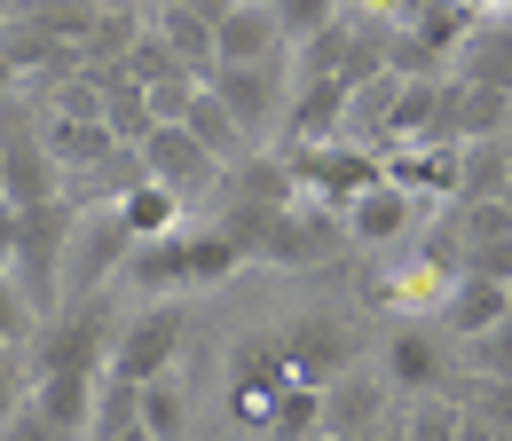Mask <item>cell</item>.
Listing matches in <instances>:
<instances>
[{
	"label": "cell",
	"mask_w": 512,
	"mask_h": 441,
	"mask_svg": "<svg viewBox=\"0 0 512 441\" xmlns=\"http://www.w3.org/2000/svg\"><path fill=\"white\" fill-rule=\"evenodd\" d=\"M119 221L134 229V245H158V237H182V229H190V205H182L174 189H158L150 174H142V182L119 197Z\"/></svg>",
	"instance_id": "19"
},
{
	"label": "cell",
	"mask_w": 512,
	"mask_h": 441,
	"mask_svg": "<svg viewBox=\"0 0 512 441\" xmlns=\"http://www.w3.org/2000/svg\"><path fill=\"white\" fill-rule=\"evenodd\" d=\"M505 315H512V292H505V284H481V276H457V284H449V300H442V315H434V323H442L449 339L465 347V339H481V331H497Z\"/></svg>",
	"instance_id": "17"
},
{
	"label": "cell",
	"mask_w": 512,
	"mask_h": 441,
	"mask_svg": "<svg viewBox=\"0 0 512 441\" xmlns=\"http://www.w3.org/2000/svg\"><path fill=\"white\" fill-rule=\"evenodd\" d=\"M505 150H512V126H505Z\"/></svg>",
	"instance_id": "36"
},
{
	"label": "cell",
	"mask_w": 512,
	"mask_h": 441,
	"mask_svg": "<svg viewBox=\"0 0 512 441\" xmlns=\"http://www.w3.org/2000/svg\"><path fill=\"white\" fill-rule=\"evenodd\" d=\"M379 371L386 386L402 394V402H418V394H457V339H449L442 323H394L379 347Z\"/></svg>",
	"instance_id": "5"
},
{
	"label": "cell",
	"mask_w": 512,
	"mask_h": 441,
	"mask_svg": "<svg viewBox=\"0 0 512 441\" xmlns=\"http://www.w3.org/2000/svg\"><path fill=\"white\" fill-rule=\"evenodd\" d=\"M0 441H64V434L48 426V410H32V402H24V410H16L8 426H0Z\"/></svg>",
	"instance_id": "30"
},
{
	"label": "cell",
	"mask_w": 512,
	"mask_h": 441,
	"mask_svg": "<svg viewBox=\"0 0 512 441\" xmlns=\"http://www.w3.org/2000/svg\"><path fill=\"white\" fill-rule=\"evenodd\" d=\"M8 95H24V79H16V63L0 56V103H8Z\"/></svg>",
	"instance_id": "32"
},
{
	"label": "cell",
	"mask_w": 512,
	"mask_h": 441,
	"mask_svg": "<svg viewBox=\"0 0 512 441\" xmlns=\"http://www.w3.org/2000/svg\"><path fill=\"white\" fill-rule=\"evenodd\" d=\"M268 8H276V0H268Z\"/></svg>",
	"instance_id": "37"
},
{
	"label": "cell",
	"mask_w": 512,
	"mask_h": 441,
	"mask_svg": "<svg viewBox=\"0 0 512 441\" xmlns=\"http://www.w3.org/2000/svg\"><path fill=\"white\" fill-rule=\"evenodd\" d=\"M449 79L489 87V95H512V24H505V16H489V24L465 40V56L449 63Z\"/></svg>",
	"instance_id": "18"
},
{
	"label": "cell",
	"mask_w": 512,
	"mask_h": 441,
	"mask_svg": "<svg viewBox=\"0 0 512 441\" xmlns=\"http://www.w3.org/2000/svg\"><path fill=\"white\" fill-rule=\"evenodd\" d=\"M142 16H150V32L190 63L197 79H213V24H205L197 8H142Z\"/></svg>",
	"instance_id": "20"
},
{
	"label": "cell",
	"mask_w": 512,
	"mask_h": 441,
	"mask_svg": "<svg viewBox=\"0 0 512 441\" xmlns=\"http://www.w3.org/2000/svg\"><path fill=\"white\" fill-rule=\"evenodd\" d=\"M48 150H56L64 182H95V174H111V166L127 158V142L103 119H48Z\"/></svg>",
	"instance_id": "15"
},
{
	"label": "cell",
	"mask_w": 512,
	"mask_h": 441,
	"mask_svg": "<svg viewBox=\"0 0 512 441\" xmlns=\"http://www.w3.org/2000/svg\"><path fill=\"white\" fill-rule=\"evenodd\" d=\"M0 197H8V158H0Z\"/></svg>",
	"instance_id": "33"
},
{
	"label": "cell",
	"mask_w": 512,
	"mask_h": 441,
	"mask_svg": "<svg viewBox=\"0 0 512 441\" xmlns=\"http://www.w3.org/2000/svg\"><path fill=\"white\" fill-rule=\"evenodd\" d=\"M182 126H190V134L205 142V150H213V158H221V166H237V158H253V142H245V126L229 119V103H221L213 87H205V95L190 103V119H182Z\"/></svg>",
	"instance_id": "21"
},
{
	"label": "cell",
	"mask_w": 512,
	"mask_h": 441,
	"mask_svg": "<svg viewBox=\"0 0 512 441\" xmlns=\"http://www.w3.org/2000/svg\"><path fill=\"white\" fill-rule=\"evenodd\" d=\"M457 268H465V276H481V284H505V292H512V237H497V245H465V252H457Z\"/></svg>",
	"instance_id": "28"
},
{
	"label": "cell",
	"mask_w": 512,
	"mask_h": 441,
	"mask_svg": "<svg viewBox=\"0 0 512 441\" xmlns=\"http://www.w3.org/2000/svg\"><path fill=\"white\" fill-rule=\"evenodd\" d=\"M292 158V174H300V197H316V205H331V213H347L363 189L386 182V150H371V142H316V150H284Z\"/></svg>",
	"instance_id": "7"
},
{
	"label": "cell",
	"mask_w": 512,
	"mask_h": 441,
	"mask_svg": "<svg viewBox=\"0 0 512 441\" xmlns=\"http://www.w3.org/2000/svg\"><path fill=\"white\" fill-rule=\"evenodd\" d=\"M339 252H347V213L300 197L292 213H276V221L260 229L253 260H260V268H323V260H339Z\"/></svg>",
	"instance_id": "9"
},
{
	"label": "cell",
	"mask_w": 512,
	"mask_h": 441,
	"mask_svg": "<svg viewBox=\"0 0 512 441\" xmlns=\"http://www.w3.org/2000/svg\"><path fill=\"white\" fill-rule=\"evenodd\" d=\"M505 213H512V189H505Z\"/></svg>",
	"instance_id": "35"
},
{
	"label": "cell",
	"mask_w": 512,
	"mask_h": 441,
	"mask_svg": "<svg viewBox=\"0 0 512 441\" xmlns=\"http://www.w3.org/2000/svg\"><path fill=\"white\" fill-rule=\"evenodd\" d=\"M24 402H32V363H24V355H0V426H8Z\"/></svg>",
	"instance_id": "29"
},
{
	"label": "cell",
	"mask_w": 512,
	"mask_h": 441,
	"mask_svg": "<svg viewBox=\"0 0 512 441\" xmlns=\"http://www.w3.org/2000/svg\"><path fill=\"white\" fill-rule=\"evenodd\" d=\"M284 56H292V40H284V24H276L268 0H237V8L221 16V32H213V71H237V63H284Z\"/></svg>",
	"instance_id": "14"
},
{
	"label": "cell",
	"mask_w": 512,
	"mask_h": 441,
	"mask_svg": "<svg viewBox=\"0 0 512 441\" xmlns=\"http://www.w3.org/2000/svg\"><path fill=\"white\" fill-rule=\"evenodd\" d=\"M402 426H410V441H457L465 434V402L457 394H418V402H402Z\"/></svg>",
	"instance_id": "24"
},
{
	"label": "cell",
	"mask_w": 512,
	"mask_h": 441,
	"mask_svg": "<svg viewBox=\"0 0 512 441\" xmlns=\"http://www.w3.org/2000/svg\"><path fill=\"white\" fill-rule=\"evenodd\" d=\"M142 434L150 441H182L190 434V386H182V371H166V378L142 386Z\"/></svg>",
	"instance_id": "22"
},
{
	"label": "cell",
	"mask_w": 512,
	"mask_h": 441,
	"mask_svg": "<svg viewBox=\"0 0 512 441\" xmlns=\"http://www.w3.org/2000/svg\"><path fill=\"white\" fill-rule=\"evenodd\" d=\"M205 87L229 103V119L245 126V142H260L268 126H284V119H292V95H300L292 56H284V63H237V71H213Z\"/></svg>",
	"instance_id": "10"
},
{
	"label": "cell",
	"mask_w": 512,
	"mask_h": 441,
	"mask_svg": "<svg viewBox=\"0 0 512 441\" xmlns=\"http://www.w3.org/2000/svg\"><path fill=\"white\" fill-rule=\"evenodd\" d=\"M505 189H512L505 134H497V142H465V182H457V205H465V197H505Z\"/></svg>",
	"instance_id": "23"
},
{
	"label": "cell",
	"mask_w": 512,
	"mask_h": 441,
	"mask_svg": "<svg viewBox=\"0 0 512 441\" xmlns=\"http://www.w3.org/2000/svg\"><path fill=\"white\" fill-rule=\"evenodd\" d=\"M394 418H402V394L386 386L379 363H363V371L323 386V441H371L379 426H394Z\"/></svg>",
	"instance_id": "11"
},
{
	"label": "cell",
	"mask_w": 512,
	"mask_h": 441,
	"mask_svg": "<svg viewBox=\"0 0 512 441\" xmlns=\"http://www.w3.org/2000/svg\"><path fill=\"white\" fill-rule=\"evenodd\" d=\"M16 229H24V205H8V197H0V268L16 260Z\"/></svg>",
	"instance_id": "31"
},
{
	"label": "cell",
	"mask_w": 512,
	"mask_h": 441,
	"mask_svg": "<svg viewBox=\"0 0 512 441\" xmlns=\"http://www.w3.org/2000/svg\"><path fill=\"white\" fill-rule=\"evenodd\" d=\"M119 315H111V300L95 292V300H71L64 315H48L40 323V339H32V378H103L111 371V347H119Z\"/></svg>",
	"instance_id": "1"
},
{
	"label": "cell",
	"mask_w": 512,
	"mask_h": 441,
	"mask_svg": "<svg viewBox=\"0 0 512 441\" xmlns=\"http://www.w3.org/2000/svg\"><path fill=\"white\" fill-rule=\"evenodd\" d=\"M276 347H284V363H292L300 386H331V378L363 371V331L347 315H323V308L276 323Z\"/></svg>",
	"instance_id": "6"
},
{
	"label": "cell",
	"mask_w": 512,
	"mask_h": 441,
	"mask_svg": "<svg viewBox=\"0 0 512 441\" xmlns=\"http://www.w3.org/2000/svg\"><path fill=\"white\" fill-rule=\"evenodd\" d=\"M418 221H426V197H410L402 182H379L347 205V245L355 252H402Z\"/></svg>",
	"instance_id": "13"
},
{
	"label": "cell",
	"mask_w": 512,
	"mask_h": 441,
	"mask_svg": "<svg viewBox=\"0 0 512 441\" xmlns=\"http://www.w3.org/2000/svg\"><path fill=\"white\" fill-rule=\"evenodd\" d=\"M134 158H142V174H150V182H158V189H174L182 205H197L205 189H221V182H229V166H221V158H213V150L197 142L190 126H150V142H142Z\"/></svg>",
	"instance_id": "12"
},
{
	"label": "cell",
	"mask_w": 512,
	"mask_h": 441,
	"mask_svg": "<svg viewBox=\"0 0 512 441\" xmlns=\"http://www.w3.org/2000/svg\"><path fill=\"white\" fill-rule=\"evenodd\" d=\"M457 402L473 418H489L497 434H512V378H457Z\"/></svg>",
	"instance_id": "27"
},
{
	"label": "cell",
	"mask_w": 512,
	"mask_h": 441,
	"mask_svg": "<svg viewBox=\"0 0 512 441\" xmlns=\"http://www.w3.org/2000/svg\"><path fill=\"white\" fill-rule=\"evenodd\" d=\"M339 16H347V0H276V24H284V40H292V48L323 40Z\"/></svg>",
	"instance_id": "25"
},
{
	"label": "cell",
	"mask_w": 512,
	"mask_h": 441,
	"mask_svg": "<svg viewBox=\"0 0 512 441\" xmlns=\"http://www.w3.org/2000/svg\"><path fill=\"white\" fill-rule=\"evenodd\" d=\"M0 158H8V205H56V197H71L64 166L48 150V111L32 95L0 103Z\"/></svg>",
	"instance_id": "3"
},
{
	"label": "cell",
	"mask_w": 512,
	"mask_h": 441,
	"mask_svg": "<svg viewBox=\"0 0 512 441\" xmlns=\"http://www.w3.org/2000/svg\"><path fill=\"white\" fill-rule=\"evenodd\" d=\"M182 339H190V308H182V300H150L142 315H127V331H119V347H111V378L150 386V378L182 371Z\"/></svg>",
	"instance_id": "8"
},
{
	"label": "cell",
	"mask_w": 512,
	"mask_h": 441,
	"mask_svg": "<svg viewBox=\"0 0 512 441\" xmlns=\"http://www.w3.org/2000/svg\"><path fill=\"white\" fill-rule=\"evenodd\" d=\"M103 378H111V371H103ZM103 378H32V410H48V426H56L64 441H95Z\"/></svg>",
	"instance_id": "16"
},
{
	"label": "cell",
	"mask_w": 512,
	"mask_h": 441,
	"mask_svg": "<svg viewBox=\"0 0 512 441\" xmlns=\"http://www.w3.org/2000/svg\"><path fill=\"white\" fill-rule=\"evenodd\" d=\"M119 441H150V434H142V426H134V434H119Z\"/></svg>",
	"instance_id": "34"
},
{
	"label": "cell",
	"mask_w": 512,
	"mask_h": 441,
	"mask_svg": "<svg viewBox=\"0 0 512 441\" xmlns=\"http://www.w3.org/2000/svg\"><path fill=\"white\" fill-rule=\"evenodd\" d=\"M71 221H79V197H56V205H24V229H16V292L32 300V315H64V252H71Z\"/></svg>",
	"instance_id": "2"
},
{
	"label": "cell",
	"mask_w": 512,
	"mask_h": 441,
	"mask_svg": "<svg viewBox=\"0 0 512 441\" xmlns=\"http://www.w3.org/2000/svg\"><path fill=\"white\" fill-rule=\"evenodd\" d=\"M127 260H134V229L119 221V205H79L71 252H64V308L71 300H95L111 276H127Z\"/></svg>",
	"instance_id": "4"
},
{
	"label": "cell",
	"mask_w": 512,
	"mask_h": 441,
	"mask_svg": "<svg viewBox=\"0 0 512 441\" xmlns=\"http://www.w3.org/2000/svg\"><path fill=\"white\" fill-rule=\"evenodd\" d=\"M457 371L465 378H512V315L497 323V331H481V339L457 347Z\"/></svg>",
	"instance_id": "26"
}]
</instances>
